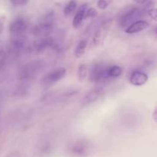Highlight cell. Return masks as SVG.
Returning <instances> with one entry per match:
<instances>
[{
    "instance_id": "1",
    "label": "cell",
    "mask_w": 157,
    "mask_h": 157,
    "mask_svg": "<svg viewBox=\"0 0 157 157\" xmlns=\"http://www.w3.org/2000/svg\"><path fill=\"white\" fill-rule=\"evenodd\" d=\"M152 2H147L145 5L140 6H130L124 8L121 12L118 18V24L121 28H125L127 25H131L133 23L139 21V18H142L146 13L151 9Z\"/></svg>"
},
{
    "instance_id": "2",
    "label": "cell",
    "mask_w": 157,
    "mask_h": 157,
    "mask_svg": "<svg viewBox=\"0 0 157 157\" xmlns=\"http://www.w3.org/2000/svg\"><path fill=\"white\" fill-rule=\"evenodd\" d=\"M44 64L41 60L32 61L27 63L20 68L18 71V78L20 80H29L34 78L42 69Z\"/></svg>"
},
{
    "instance_id": "3",
    "label": "cell",
    "mask_w": 157,
    "mask_h": 157,
    "mask_svg": "<svg viewBox=\"0 0 157 157\" xmlns=\"http://www.w3.org/2000/svg\"><path fill=\"white\" fill-rule=\"evenodd\" d=\"M109 67L103 63H98L94 64L90 71V81L92 82H101L107 78L108 76Z\"/></svg>"
},
{
    "instance_id": "4",
    "label": "cell",
    "mask_w": 157,
    "mask_h": 157,
    "mask_svg": "<svg viewBox=\"0 0 157 157\" xmlns=\"http://www.w3.org/2000/svg\"><path fill=\"white\" fill-rule=\"evenodd\" d=\"M67 70L64 67H59L55 69L46 74L41 79V84L44 86H51L65 77Z\"/></svg>"
},
{
    "instance_id": "5",
    "label": "cell",
    "mask_w": 157,
    "mask_h": 157,
    "mask_svg": "<svg viewBox=\"0 0 157 157\" xmlns=\"http://www.w3.org/2000/svg\"><path fill=\"white\" fill-rule=\"evenodd\" d=\"M27 39L25 35H12L9 43V51L14 55H18L25 48Z\"/></svg>"
},
{
    "instance_id": "6",
    "label": "cell",
    "mask_w": 157,
    "mask_h": 157,
    "mask_svg": "<svg viewBox=\"0 0 157 157\" xmlns=\"http://www.w3.org/2000/svg\"><path fill=\"white\" fill-rule=\"evenodd\" d=\"M54 28V23L40 22L32 29V34L37 38H48L52 33Z\"/></svg>"
},
{
    "instance_id": "7",
    "label": "cell",
    "mask_w": 157,
    "mask_h": 157,
    "mask_svg": "<svg viewBox=\"0 0 157 157\" xmlns=\"http://www.w3.org/2000/svg\"><path fill=\"white\" fill-rule=\"evenodd\" d=\"M104 90L101 87L93 89L82 98L81 104H82V106H87L93 104V103L97 102L100 99H101V98L104 95Z\"/></svg>"
},
{
    "instance_id": "8",
    "label": "cell",
    "mask_w": 157,
    "mask_h": 157,
    "mask_svg": "<svg viewBox=\"0 0 157 157\" xmlns=\"http://www.w3.org/2000/svg\"><path fill=\"white\" fill-rule=\"evenodd\" d=\"M55 45V41L50 38H41L31 44L30 51L33 53H40L45 50L47 48H52Z\"/></svg>"
},
{
    "instance_id": "9",
    "label": "cell",
    "mask_w": 157,
    "mask_h": 157,
    "mask_svg": "<svg viewBox=\"0 0 157 157\" xmlns=\"http://www.w3.org/2000/svg\"><path fill=\"white\" fill-rule=\"evenodd\" d=\"M27 29V22L22 18H18L14 20L9 25V32L12 35H25Z\"/></svg>"
},
{
    "instance_id": "10",
    "label": "cell",
    "mask_w": 157,
    "mask_h": 157,
    "mask_svg": "<svg viewBox=\"0 0 157 157\" xmlns=\"http://www.w3.org/2000/svg\"><path fill=\"white\" fill-rule=\"evenodd\" d=\"M149 77L144 72L140 71H135L130 77V82L134 86H142L148 81Z\"/></svg>"
},
{
    "instance_id": "11",
    "label": "cell",
    "mask_w": 157,
    "mask_h": 157,
    "mask_svg": "<svg viewBox=\"0 0 157 157\" xmlns=\"http://www.w3.org/2000/svg\"><path fill=\"white\" fill-rule=\"evenodd\" d=\"M149 26H150V25H149V23L147 22V21H144V20H139V21L133 23L131 25L129 26V27L126 29L125 32L127 34L139 33V32H143V31L148 29Z\"/></svg>"
},
{
    "instance_id": "12",
    "label": "cell",
    "mask_w": 157,
    "mask_h": 157,
    "mask_svg": "<svg viewBox=\"0 0 157 157\" xmlns=\"http://www.w3.org/2000/svg\"><path fill=\"white\" fill-rule=\"evenodd\" d=\"M87 6H88V5L87 3L82 4L75 14L73 20V27L75 29H78L82 24L83 21L84 20V15H85L86 12L87 10Z\"/></svg>"
},
{
    "instance_id": "13",
    "label": "cell",
    "mask_w": 157,
    "mask_h": 157,
    "mask_svg": "<svg viewBox=\"0 0 157 157\" xmlns=\"http://www.w3.org/2000/svg\"><path fill=\"white\" fill-rule=\"evenodd\" d=\"M107 35V27L106 25L101 26L98 30L95 32L94 35V42L96 45L103 43L104 39L106 38V36Z\"/></svg>"
},
{
    "instance_id": "14",
    "label": "cell",
    "mask_w": 157,
    "mask_h": 157,
    "mask_svg": "<svg viewBox=\"0 0 157 157\" xmlns=\"http://www.w3.org/2000/svg\"><path fill=\"white\" fill-rule=\"evenodd\" d=\"M87 47V40L83 39L81 40V41H80L79 42H78V44H77L76 48H75V56L78 58L82 57L83 55H84V54L85 53Z\"/></svg>"
},
{
    "instance_id": "15",
    "label": "cell",
    "mask_w": 157,
    "mask_h": 157,
    "mask_svg": "<svg viewBox=\"0 0 157 157\" xmlns=\"http://www.w3.org/2000/svg\"><path fill=\"white\" fill-rule=\"evenodd\" d=\"M72 153L78 156H83L86 154L87 147L84 143H78L72 147Z\"/></svg>"
},
{
    "instance_id": "16",
    "label": "cell",
    "mask_w": 157,
    "mask_h": 157,
    "mask_svg": "<svg viewBox=\"0 0 157 157\" xmlns=\"http://www.w3.org/2000/svg\"><path fill=\"white\" fill-rule=\"evenodd\" d=\"M87 75H88V66H87V64H81L78 69V78L79 79V81H84L87 78Z\"/></svg>"
},
{
    "instance_id": "17",
    "label": "cell",
    "mask_w": 157,
    "mask_h": 157,
    "mask_svg": "<svg viewBox=\"0 0 157 157\" xmlns=\"http://www.w3.org/2000/svg\"><path fill=\"white\" fill-rule=\"evenodd\" d=\"M122 68L120 66H111V67H109L108 68V76L110 78H118L122 75Z\"/></svg>"
},
{
    "instance_id": "18",
    "label": "cell",
    "mask_w": 157,
    "mask_h": 157,
    "mask_svg": "<svg viewBox=\"0 0 157 157\" xmlns=\"http://www.w3.org/2000/svg\"><path fill=\"white\" fill-rule=\"evenodd\" d=\"M77 2L75 1H70L66 4V6L64 8V14L66 16L71 15L75 11L77 8Z\"/></svg>"
},
{
    "instance_id": "19",
    "label": "cell",
    "mask_w": 157,
    "mask_h": 157,
    "mask_svg": "<svg viewBox=\"0 0 157 157\" xmlns=\"http://www.w3.org/2000/svg\"><path fill=\"white\" fill-rule=\"evenodd\" d=\"M98 15V11L94 8H90L88 9L86 12L85 15H84V19H89V18H95Z\"/></svg>"
},
{
    "instance_id": "20",
    "label": "cell",
    "mask_w": 157,
    "mask_h": 157,
    "mask_svg": "<svg viewBox=\"0 0 157 157\" xmlns=\"http://www.w3.org/2000/svg\"><path fill=\"white\" fill-rule=\"evenodd\" d=\"M111 1H107V0H100L98 2V7L100 9H105L108 7L109 5L111 3Z\"/></svg>"
},
{
    "instance_id": "21",
    "label": "cell",
    "mask_w": 157,
    "mask_h": 157,
    "mask_svg": "<svg viewBox=\"0 0 157 157\" xmlns=\"http://www.w3.org/2000/svg\"><path fill=\"white\" fill-rule=\"evenodd\" d=\"M149 16L154 21H157V8L155 9H151L148 11L147 12Z\"/></svg>"
},
{
    "instance_id": "22",
    "label": "cell",
    "mask_w": 157,
    "mask_h": 157,
    "mask_svg": "<svg viewBox=\"0 0 157 157\" xmlns=\"http://www.w3.org/2000/svg\"><path fill=\"white\" fill-rule=\"evenodd\" d=\"M29 2L27 0H12L11 3L15 6H25Z\"/></svg>"
},
{
    "instance_id": "23",
    "label": "cell",
    "mask_w": 157,
    "mask_h": 157,
    "mask_svg": "<svg viewBox=\"0 0 157 157\" xmlns=\"http://www.w3.org/2000/svg\"><path fill=\"white\" fill-rule=\"evenodd\" d=\"M6 60V55L3 52H0V65L3 63V61H5Z\"/></svg>"
},
{
    "instance_id": "24",
    "label": "cell",
    "mask_w": 157,
    "mask_h": 157,
    "mask_svg": "<svg viewBox=\"0 0 157 157\" xmlns=\"http://www.w3.org/2000/svg\"><path fill=\"white\" fill-rule=\"evenodd\" d=\"M153 118L155 121L157 123V106L155 107L154 110H153Z\"/></svg>"
},
{
    "instance_id": "25",
    "label": "cell",
    "mask_w": 157,
    "mask_h": 157,
    "mask_svg": "<svg viewBox=\"0 0 157 157\" xmlns=\"http://www.w3.org/2000/svg\"><path fill=\"white\" fill-rule=\"evenodd\" d=\"M3 29H4V19L0 18V34L2 32Z\"/></svg>"
},
{
    "instance_id": "26",
    "label": "cell",
    "mask_w": 157,
    "mask_h": 157,
    "mask_svg": "<svg viewBox=\"0 0 157 157\" xmlns=\"http://www.w3.org/2000/svg\"><path fill=\"white\" fill-rule=\"evenodd\" d=\"M8 157H18V156H17V155H15V154H12V155H10V156H8Z\"/></svg>"
},
{
    "instance_id": "27",
    "label": "cell",
    "mask_w": 157,
    "mask_h": 157,
    "mask_svg": "<svg viewBox=\"0 0 157 157\" xmlns=\"http://www.w3.org/2000/svg\"><path fill=\"white\" fill-rule=\"evenodd\" d=\"M155 32H156V34H157V27L156 28V29H155Z\"/></svg>"
}]
</instances>
